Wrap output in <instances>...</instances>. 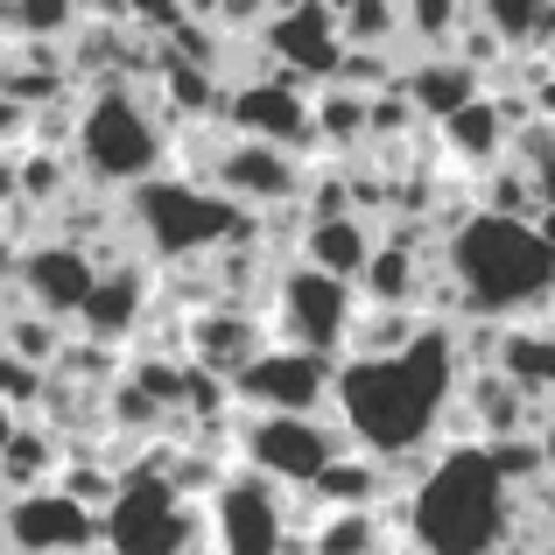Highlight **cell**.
I'll use <instances>...</instances> for the list:
<instances>
[{
	"mask_svg": "<svg viewBox=\"0 0 555 555\" xmlns=\"http://www.w3.org/2000/svg\"><path fill=\"white\" fill-rule=\"evenodd\" d=\"M472 366H464L457 324H429L415 352L401 359H345L338 366V408L352 450L379 464H401L415 450H443V429L457 415V393Z\"/></svg>",
	"mask_w": 555,
	"mask_h": 555,
	"instance_id": "cell-1",
	"label": "cell"
},
{
	"mask_svg": "<svg viewBox=\"0 0 555 555\" xmlns=\"http://www.w3.org/2000/svg\"><path fill=\"white\" fill-rule=\"evenodd\" d=\"M443 274L464 302V324H542L555 302V254L520 218L478 211L443 246Z\"/></svg>",
	"mask_w": 555,
	"mask_h": 555,
	"instance_id": "cell-2",
	"label": "cell"
},
{
	"mask_svg": "<svg viewBox=\"0 0 555 555\" xmlns=\"http://www.w3.org/2000/svg\"><path fill=\"white\" fill-rule=\"evenodd\" d=\"M520 500L492 472L486 443H450L436 478L408 500V548L415 555H514Z\"/></svg>",
	"mask_w": 555,
	"mask_h": 555,
	"instance_id": "cell-3",
	"label": "cell"
},
{
	"mask_svg": "<svg viewBox=\"0 0 555 555\" xmlns=\"http://www.w3.org/2000/svg\"><path fill=\"white\" fill-rule=\"evenodd\" d=\"M78 169H85V190L99 197H134V190L177 177V127L163 120L155 92L141 85H99L85 92V113H78Z\"/></svg>",
	"mask_w": 555,
	"mask_h": 555,
	"instance_id": "cell-4",
	"label": "cell"
},
{
	"mask_svg": "<svg viewBox=\"0 0 555 555\" xmlns=\"http://www.w3.org/2000/svg\"><path fill=\"white\" fill-rule=\"evenodd\" d=\"M127 232H134V254L149 268H197L218 260L225 246H268V218L240 211L232 197L190 183V177H163L149 190L127 197Z\"/></svg>",
	"mask_w": 555,
	"mask_h": 555,
	"instance_id": "cell-5",
	"label": "cell"
},
{
	"mask_svg": "<svg viewBox=\"0 0 555 555\" xmlns=\"http://www.w3.org/2000/svg\"><path fill=\"white\" fill-rule=\"evenodd\" d=\"M359 288L352 282H331V274L302 268L296 254L282 260L274 274V296H268V324H274V345L288 352H317V359H352V331H359Z\"/></svg>",
	"mask_w": 555,
	"mask_h": 555,
	"instance_id": "cell-6",
	"label": "cell"
},
{
	"mask_svg": "<svg viewBox=\"0 0 555 555\" xmlns=\"http://www.w3.org/2000/svg\"><path fill=\"white\" fill-rule=\"evenodd\" d=\"M345 450L352 436L338 415H240V436H232V457L282 492H310Z\"/></svg>",
	"mask_w": 555,
	"mask_h": 555,
	"instance_id": "cell-7",
	"label": "cell"
},
{
	"mask_svg": "<svg viewBox=\"0 0 555 555\" xmlns=\"http://www.w3.org/2000/svg\"><path fill=\"white\" fill-rule=\"evenodd\" d=\"M106 555H211V520L169 478L134 472L106 506Z\"/></svg>",
	"mask_w": 555,
	"mask_h": 555,
	"instance_id": "cell-8",
	"label": "cell"
},
{
	"mask_svg": "<svg viewBox=\"0 0 555 555\" xmlns=\"http://www.w3.org/2000/svg\"><path fill=\"white\" fill-rule=\"evenodd\" d=\"M204 520H211V555H310L296 542V492L254 478L246 464L204 506Z\"/></svg>",
	"mask_w": 555,
	"mask_h": 555,
	"instance_id": "cell-9",
	"label": "cell"
},
{
	"mask_svg": "<svg viewBox=\"0 0 555 555\" xmlns=\"http://www.w3.org/2000/svg\"><path fill=\"white\" fill-rule=\"evenodd\" d=\"M225 127L232 141H268L288 155H317V92L296 85L288 70H260L225 92Z\"/></svg>",
	"mask_w": 555,
	"mask_h": 555,
	"instance_id": "cell-10",
	"label": "cell"
},
{
	"mask_svg": "<svg viewBox=\"0 0 555 555\" xmlns=\"http://www.w3.org/2000/svg\"><path fill=\"white\" fill-rule=\"evenodd\" d=\"M310 177H317L310 155L268 149V141H232V134H225V149H218V163H211V190H218V197H232L240 211H254V218L302 211Z\"/></svg>",
	"mask_w": 555,
	"mask_h": 555,
	"instance_id": "cell-11",
	"label": "cell"
},
{
	"mask_svg": "<svg viewBox=\"0 0 555 555\" xmlns=\"http://www.w3.org/2000/svg\"><path fill=\"white\" fill-rule=\"evenodd\" d=\"M0 555H106V514L78 506L64 486L0 500Z\"/></svg>",
	"mask_w": 555,
	"mask_h": 555,
	"instance_id": "cell-12",
	"label": "cell"
},
{
	"mask_svg": "<svg viewBox=\"0 0 555 555\" xmlns=\"http://www.w3.org/2000/svg\"><path fill=\"white\" fill-rule=\"evenodd\" d=\"M232 401H240V415H331L338 408V359L274 345L268 359H254L232 379Z\"/></svg>",
	"mask_w": 555,
	"mask_h": 555,
	"instance_id": "cell-13",
	"label": "cell"
},
{
	"mask_svg": "<svg viewBox=\"0 0 555 555\" xmlns=\"http://www.w3.org/2000/svg\"><path fill=\"white\" fill-rule=\"evenodd\" d=\"M260 56H268L274 70H288L296 85H310V92L338 85V70H345L338 8H331V0H288V8H274L268 28H260Z\"/></svg>",
	"mask_w": 555,
	"mask_h": 555,
	"instance_id": "cell-14",
	"label": "cell"
},
{
	"mask_svg": "<svg viewBox=\"0 0 555 555\" xmlns=\"http://www.w3.org/2000/svg\"><path fill=\"white\" fill-rule=\"evenodd\" d=\"M155 302H163V268H149V260H120V268L99 274L92 302H85V317H78V338H92V345H106V352L127 359L141 345V331H149Z\"/></svg>",
	"mask_w": 555,
	"mask_h": 555,
	"instance_id": "cell-15",
	"label": "cell"
},
{
	"mask_svg": "<svg viewBox=\"0 0 555 555\" xmlns=\"http://www.w3.org/2000/svg\"><path fill=\"white\" fill-rule=\"evenodd\" d=\"M99 274H106V268H99L85 246H70V240H56V232H42V240H28L14 288H22L28 310H42V317H56V324L78 331V317H85V302H92Z\"/></svg>",
	"mask_w": 555,
	"mask_h": 555,
	"instance_id": "cell-16",
	"label": "cell"
},
{
	"mask_svg": "<svg viewBox=\"0 0 555 555\" xmlns=\"http://www.w3.org/2000/svg\"><path fill=\"white\" fill-rule=\"evenodd\" d=\"M274 352V324L260 310H240V302H218V310L190 317V366L211 373V379H240L254 359Z\"/></svg>",
	"mask_w": 555,
	"mask_h": 555,
	"instance_id": "cell-17",
	"label": "cell"
},
{
	"mask_svg": "<svg viewBox=\"0 0 555 555\" xmlns=\"http://www.w3.org/2000/svg\"><path fill=\"white\" fill-rule=\"evenodd\" d=\"M436 149H443V163L457 169V177H492V169H506L514 163V120H506V106L500 99H478V106H464L457 120H443L436 127Z\"/></svg>",
	"mask_w": 555,
	"mask_h": 555,
	"instance_id": "cell-18",
	"label": "cell"
},
{
	"mask_svg": "<svg viewBox=\"0 0 555 555\" xmlns=\"http://www.w3.org/2000/svg\"><path fill=\"white\" fill-rule=\"evenodd\" d=\"M373 254H379V225H373V218H359V211H345V218H302V232H296V260H302V268L331 274V282H352V288L366 282Z\"/></svg>",
	"mask_w": 555,
	"mask_h": 555,
	"instance_id": "cell-19",
	"label": "cell"
},
{
	"mask_svg": "<svg viewBox=\"0 0 555 555\" xmlns=\"http://www.w3.org/2000/svg\"><path fill=\"white\" fill-rule=\"evenodd\" d=\"M401 92L415 99V113L429 127H443V120H457L464 106H478V99L492 92L486 78H478L464 56H408V70H401Z\"/></svg>",
	"mask_w": 555,
	"mask_h": 555,
	"instance_id": "cell-20",
	"label": "cell"
},
{
	"mask_svg": "<svg viewBox=\"0 0 555 555\" xmlns=\"http://www.w3.org/2000/svg\"><path fill=\"white\" fill-rule=\"evenodd\" d=\"M436 268H443V260L415 254V246L379 240L366 282H359V302H366V310H415L422 317V310H429V288H436Z\"/></svg>",
	"mask_w": 555,
	"mask_h": 555,
	"instance_id": "cell-21",
	"label": "cell"
},
{
	"mask_svg": "<svg viewBox=\"0 0 555 555\" xmlns=\"http://www.w3.org/2000/svg\"><path fill=\"white\" fill-rule=\"evenodd\" d=\"M373 149V99L324 85L317 92V163H366Z\"/></svg>",
	"mask_w": 555,
	"mask_h": 555,
	"instance_id": "cell-22",
	"label": "cell"
},
{
	"mask_svg": "<svg viewBox=\"0 0 555 555\" xmlns=\"http://www.w3.org/2000/svg\"><path fill=\"white\" fill-rule=\"evenodd\" d=\"M70 338H78V331H70V324H56V317L28 310V302H14V310L0 317V352H8L14 366H28L36 379H50L56 366H64Z\"/></svg>",
	"mask_w": 555,
	"mask_h": 555,
	"instance_id": "cell-23",
	"label": "cell"
},
{
	"mask_svg": "<svg viewBox=\"0 0 555 555\" xmlns=\"http://www.w3.org/2000/svg\"><path fill=\"white\" fill-rule=\"evenodd\" d=\"M64 478V436L50 422L28 415V429L14 436V450L0 457V500H22V492H50Z\"/></svg>",
	"mask_w": 555,
	"mask_h": 555,
	"instance_id": "cell-24",
	"label": "cell"
},
{
	"mask_svg": "<svg viewBox=\"0 0 555 555\" xmlns=\"http://www.w3.org/2000/svg\"><path fill=\"white\" fill-rule=\"evenodd\" d=\"M500 373H514L542 408H555V324H514L506 331Z\"/></svg>",
	"mask_w": 555,
	"mask_h": 555,
	"instance_id": "cell-25",
	"label": "cell"
},
{
	"mask_svg": "<svg viewBox=\"0 0 555 555\" xmlns=\"http://www.w3.org/2000/svg\"><path fill=\"white\" fill-rule=\"evenodd\" d=\"M345 50H373V56H408V28H401V0H345L338 8Z\"/></svg>",
	"mask_w": 555,
	"mask_h": 555,
	"instance_id": "cell-26",
	"label": "cell"
},
{
	"mask_svg": "<svg viewBox=\"0 0 555 555\" xmlns=\"http://www.w3.org/2000/svg\"><path fill=\"white\" fill-rule=\"evenodd\" d=\"M472 22L464 0H401V28H408V56H450Z\"/></svg>",
	"mask_w": 555,
	"mask_h": 555,
	"instance_id": "cell-27",
	"label": "cell"
},
{
	"mask_svg": "<svg viewBox=\"0 0 555 555\" xmlns=\"http://www.w3.org/2000/svg\"><path fill=\"white\" fill-rule=\"evenodd\" d=\"M422 331H429V317H415V310H359L352 359H401V352H415Z\"/></svg>",
	"mask_w": 555,
	"mask_h": 555,
	"instance_id": "cell-28",
	"label": "cell"
},
{
	"mask_svg": "<svg viewBox=\"0 0 555 555\" xmlns=\"http://www.w3.org/2000/svg\"><path fill=\"white\" fill-rule=\"evenodd\" d=\"M478 211L486 218H520V225H534L542 218V197H534V177L520 163L492 169V177H478Z\"/></svg>",
	"mask_w": 555,
	"mask_h": 555,
	"instance_id": "cell-29",
	"label": "cell"
},
{
	"mask_svg": "<svg viewBox=\"0 0 555 555\" xmlns=\"http://www.w3.org/2000/svg\"><path fill=\"white\" fill-rule=\"evenodd\" d=\"M22 254H28V232L14 225V218H0V288H14V274H22Z\"/></svg>",
	"mask_w": 555,
	"mask_h": 555,
	"instance_id": "cell-30",
	"label": "cell"
},
{
	"mask_svg": "<svg viewBox=\"0 0 555 555\" xmlns=\"http://www.w3.org/2000/svg\"><path fill=\"white\" fill-rule=\"evenodd\" d=\"M28 127H36V113H22L14 99H0V155H22L28 149Z\"/></svg>",
	"mask_w": 555,
	"mask_h": 555,
	"instance_id": "cell-31",
	"label": "cell"
},
{
	"mask_svg": "<svg viewBox=\"0 0 555 555\" xmlns=\"http://www.w3.org/2000/svg\"><path fill=\"white\" fill-rule=\"evenodd\" d=\"M22 211V155H0V218Z\"/></svg>",
	"mask_w": 555,
	"mask_h": 555,
	"instance_id": "cell-32",
	"label": "cell"
},
{
	"mask_svg": "<svg viewBox=\"0 0 555 555\" xmlns=\"http://www.w3.org/2000/svg\"><path fill=\"white\" fill-rule=\"evenodd\" d=\"M528 56L555 64V0H542V22H534V50H528Z\"/></svg>",
	"mask_w": 555,
	"mask_h": 555,
	"instance_id": "cell-33",
	"label": "cell"
},
{
	"mask_svg": "<svg viewBox=\"0 0 555 555\" xmlns=\"http://www.w3.org/2000/svg\"><path fill=\"white\" fill-rule=\"evenodd\" d=\"M22 429H28V415H22L14 401H0V457L14 450V436H22Z\"/></svg>",
	"mask_w": 555,
	"mask_h": 555,
	"instance_id": "cell-34",
	"label": "cell"
},
{
	"mask_svg": "<svg viewBox=\"0 0 555 555\" xmlns=\"http://www.w3.org/2000/svg\"><path fill=\"white\" fill-rule=\"evenodd\" d=\"M534 443H542L548 472H555V408H542V422H534Z\"/></svg>",
	"mask_w": 555,
	"mask_h": 555,
	"instance_id": "cell-35",
	"label": "cell"
},
{
	"mask_svg": "<svg viewBox=\"0 0 555 555\" xmlns=\"http://www.w3.org/2000/svg\"><path fill=\"white\" fill-rule=\"evenodd\" d=\"M387 555H415V548H387Z\"/></svg>",
	"mask_w": 555,
	"mask_h": 555,
	"instance_id": "cell-36",
	"label": "cell"
},
{
	"mask_svg": "<svg viewBox=\"0 0 555 555\" xmlns=\"http://www.w3.org/2000/svg\"><path fill=\"white\" fill-rule=\"evenodd\" d=\"M542 555H555V542H548V548H542Z\"/></svg>",
	"mask_w": 555,
	"mask_h": 555,
	"instance_id": "cell-37",
	"label": "cell"
},
{
	"mask_svg": "<svg viewBox=\"0 0 555 555\" xmlns=\"http://www.w3.org/2000/svg\"><path fill=\"white\" fill-rule=\"evenodd\" d=\"M548 506H555V492H548Z\"/></svg>",
	"mask_w": 555,
	"mask_h": 555,
	"instance_id": "cell-38",
	"label": "cell"
}]
</instances>
